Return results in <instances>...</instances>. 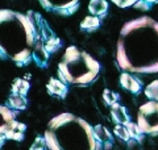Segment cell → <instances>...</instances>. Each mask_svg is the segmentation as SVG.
Returning a JSON list of instances; mask_svg holds the SVG:
<instances>
[{
	"instance_id": "19",
	"label": "cell",
	"mask_w": 158,
	"mask_h": 150,
	"mask_svg": "<svg viewBox=\"0 0 158 150\" xmlns=\"http://www.w3.org/2000/svg\"><path fill=\"white\" fill-rule=\"evenodd\" d=\"M44 45H45V49L48 50V53L50 54V53L57 52L58 48L61 46V40H59L58 37H56V36H53L50 38H48L46 42L44 44Z\"/></svg>"
},
{
	"instance_id": "7",
	"label": "cell",
	"mask_w": 158,
	"mask_h": 150,
	"mask_svg": "<svg viewBox=\"0 0 158 150\" xmlns=\"http://www.w3.org/2000/svg\"><path fill=\"white\" fill-rule=\"evenodd\" d=\"M25 131H27V125L23 123H19L16 120L9 124H2V127H0L2 144L4 142V138L13 140V141H23Z\"/></svg>"
},
{
	"instance_id": "21",
	"label": "cell",
	"mask_w": 158,
	"mask_h": 150,
	"mask_svg": "<svg viewBox=\"0 0 158 150\" xmlns=\"http://www.w3.org/2000/svg\"><path fill=\"white\" fill-rule=\"evenodd\" d=\"M113 133H115L120 140H123V141H129L132 138L131 134H129V131L127 129L125 125H116L115 129H113Z\"/></svg>"
},
{
	"instance_id": "8",
	"label": "cell",
	"mask_w": 158,
	"mask_h": 150,
	"mask_svg": "<svg viewBox=\"0 0 158 150\" xmlns=\"http://www.w3.org/2000/svg\"><path fill=\"white\" fill-rule=\"evenodd\" d=\"M94 134H95V138L99 144L100 148L104 149H110L112 145V134L110 133V131L103 127V125H95L94 127Z\"/></svg>"
},
{
	"instance_id": "11",
	"label": "cell",
	"mask_w": 158,
	"mask_h": 150,
	"mask_svg": "<svg viewBox=\"0 0 158 150\" xmlns=\"http://www.w3.org/2000/svg\"><path fill=\"white\" fill-rule=\"evenodd\" d=\"M120 84L123 88L129 91L131 94H138L141 91V83L138 82V79L133 78L128 73H123L120 75Z\"/></svg>"
},
{
	"instance_id": "16",
	"label": "cell",
	"mask_w": 158,
	"mask_h": 150,
	"mask_svg": "<svg viewBox=\"0 0 158 150\" xmlns=\"http://www.w3.org/2000/svg\"><path fill=\"white\" fill-rule=\"evenodd\" d=\"M29 87H31V84H29L28 81H25V79H21V78H17V79H15V82L12 84V94L25 96V95L28 94Z\"/></svg>"
},
{
	"instance_id": "18",
	"label": "cell",
	"mask_w": 158,
	"mask_h": 150,
	"mask_svg": "<svg viewBox=\"0 0 158 150\" xmlns=\"http://www.w3.org/2000/svg\"><path fill=\"white\" fill-rule=\"evenodd\" d=\"M145 95L153 102H158V79L153 81L150 84H148L145 88Z\"/></svg>"
},
{
	"instance_id": "3",
	"label": "cell",
	"mask_w": 158,
	"mask_h": 150,
	"mask_svg": "<svg viewBox=\"0 0 158 150\" xmlns=\"http://www.w3.org/2000/svg\"><path fill=\"white\" fill-rule=\"evenodd\" d=\"M45 140L50 150H100L94 134V127L73 113H61L53 117L45 131Z\"/></svg>"
},
{
	"instance_id": "22",
	"label": "cell",
	"mask_w": 158,
	"mask_h": 150,
	"mask_svg": "<svg viewBox=\"0 0 158 150\" xmlns=\"http://www.w3.org/2000/svg\"><path fill=\"white\" fill-rule=\"evenodd\" d=\"M103 99H104V102L108 104V106H115L118 100V96L117 94H115L113 91H110V90H104V92H103Z\"/></svg>"
},
{
	"instance_id": "1",
	"label": "cell",
	"mask_w": 158,
	"mask_h": 150,
	"mask_svg": "<svg viewBox=\"0 0 158 150\" xmlns=\"http://www.w3.org/2000/svg\"><path fill=\"white\" fill-rule=\"evenodd\" d=\"M117 65L125 71L153 74L158 71V23L138 17L120 32L116 52Z\"/></svg>"
},
{
	"instance_id": "15",
	"label": "cell",
	"mask_w": 158,
	"mask_h": 150,
	"mask_svg": "<svg viewBox=\"0 0 158 150\" xmlns=\"http://www.w3.org/2000/svg\"><path fill=\"white\" fill-rule=\"evenodd\" d=\"M7 104H8V107H11L12 109L23 111V109H25V108H27L28 102H27L25 96H21V95H15V94H12L11 96L8 98V100H7Z\"/></svg>"
},
{
	"instance_id": "24",
	"label": "cell",
	"mask_w": 158,
	"mask_h": 150,
	"mask_svg": "<svg viewBox=\"0 0 158 150\" xmlns=\"http://www.w3.org/2000/svg\"><path fill=\"white\" fill-rule=\"evenodd\" d=\"M138 2L140 0H112V3L116 4L118 8H128V7L136 6Z\"/></svg>"
},
{
	"instance_id": "14",
	"label": "cell",
	"mask_w": 158,
	"mask_h": 150,
	"mask_svg": "<svg viewBox=\"0 0 158 150\" xmlns=\"http://www.w3.org/2000/svg\"><path fill=\"white\" fill-rule=\"evenodd\" d=\"M99 27H100V19L96 16H87L81 23V29L83 32H88V33L98 31Z\"/></svg>"
},
{
	"instance_id": "9",
	"label": "cell",
	"mask_w": 158,
	"mask_h": 150,
	"mask_svg": "<svg viewBox=\"0 0 158 150\" xmlns=\"http://www.w3.org/2000/svg\"><path fill=\"white\" fill-rule=\"evenodd\" d=\"M46 90L50 95H54V96H58L61 99H65L69 91L66 83L62 82L59 78H50V81L46 84Z\"/></svg>"
},
{
	"instance_id": "12",
	"label": "cell",
	"mask_w": 158,
	"mask_h": 150,
	"mask_svg": "<svg viewBox=\"0 0 158 150\" xmlns=\"http://www.w3.org/2000/svg\"><path fill=\"white\" fill-rule=\"evenodd\" d=\"M111 117L117 125H127L128 123H131L129 115H128L125 107L120 106L118 103L111 107Z\"/></svg>"
},
{
	"instance_id": "25",
	"label": "cell",
	"mask_w": 158,
	"mask_h": 150,
	"mask_svg": "<svg viewBox=\"0 0 158 150\" xmlns=\"http://www.w3.org/2000/svg\"><path fill=\"white\" fill-rule=\"evenodd\" d=\"M135 7H136V8H140V9H145V11H146V9H149V8H150L149 4L145 3L144 0H140V2H138Z\"/></svg>"
},
{
	"instance_id": "4",
	"label": "cell",
	"mask_w": 158,
	"mask_h": 150,
	"mask_svg": "<svg viewBox=\"0 0 158 150\" xmlns=\"http://www.w3.org/2000/svg\"><path fill=\"white\" fill-rule=\"evenodd\" d=\"M100 73V65L90 54L75 46H69L58 63V78L69 84L86 86Z\"/></svg>"
},
{
	"instance_id": "26",
	"label": "cell",
	"mask_w": 158,
	"mask_h": 150,
	"mask_svg": "<svg viewBox=\"0 0 158 150\" xmlns=\"http://www.w3.org/2000/svg\"><path fill=\"white\" fill-rule=\"evenodd\" d=\"M145 3H148L149 6H152V4H154V3H158V0H144Z\"/></svg>"
},
{
	"instance_id": "2",
	"label": "cell",
	"mask_w": 158,
	"mask_h": 150,
	"mask_svg": "<svg viewBox=\"0 0 158 150\" xmlns=\"http://www.w3.org/2000/svg\"><path fill=\"white\" fill-rule=\"evenodd\" d=\"M36 42V32L27 15L11 9L0 11L2 58L12 59L17 66H25L33 59Z\"/></svg>"
},
{
	"instance_id": "13",
	"label": "cell",
	"mask_w": 158,
	"mask_h": 150,
	"mask_svg": "<svg viewBox=\"0 0 158 150\" xmlns=\"http://www.w3.org/2000/svg\"><path fill=\"white\" fill-rule=\"evenodd\" d=\"M88 11L92 13V16L103 17L107 15L108 3L106 0H91V2L88 3Z\"/></svg>"
},
{
	"instance_id": "6",
	"label": "cell",
	"mask_w": 158,
	"mask_h": 150,
	"mask_svg": "<svg viewBox=\"0 0 158 150\" xmlns=\"http://www.w3.org/2000/svg\"><path fill=\"white\" fill-rule=\"evenodd\" d=\"M38 2L48 11L56 12L62 16L73 15L79 7V0H38Z\"/></svg>"
},
{
	"instance_id": "10",
	"label": "cell",
	"mask_w": 158,
	"mask_h": 150,
	"mask_svg": "<svg viewBox=\"0 0 158 150\" xmlns=\"http://www.w3.org/2000/svg\"><path fill=\"white\" fill-rule=\"evenodd\" d=\"M33 61L36 62L37 66L40 67H46L48 62H49V53L48 50L45 49V45L41 40H38L34 45L33 49Z\"/></svg>"
},
{
	"instance_id": "20",
	"label": "cell",
	"mask_w": 158,
	"mask_h": 150,
	"mask_svg": "<svg viewBox=\"0 0 158 150\" xmlns=\"http://www.w3.org/2000/svg\"><path fill=\"white\" fill-rule=\"evenodd\" d=\"M0 115H2V119H3V124H9L15 121V112L6 106L0 107Z\"/></svg>"
},
{
	"instance_id": "5",
	"label": "cell",
	"mask_w": 158,
	"mask_h": 150,
	"mask_svg": "<svg viewBox=\"0 0 158 150\" xmlns=\"http://www.w3.org/2000/svg\"><path fill=\"white\" fill-rule=\"evenodd\" d=\"M137 125L144 134H158V102H148L138 108Z\"/></svg>"
},
{
	"instance_id": "23",
	"label": "cell",
	"mask_w": 158,
	"mask_h": 150,
	"mask_svg": "<svg viewBox=\"0 0 158 150\" xmlns=\"http://www.w3.org/2000/svg\"><path fill=\"white\" fill-rule=\"evenodd\" d=\"M46 148H48V144H46L45 137H37L33 141L31 150H45Z\"/></svg>"
},
{
	"instance_id": "17",
	"label": "cell",
	"mask_w": 158,
	"mask_h": 150,
	"mask_svg": "<svg viewBox=\"0 0 158 150\" xmlns=\"http://www.w3.org/2000/svg\"><path fill=\"white\" fill-rule=\"evenodd\" d=\"M125 127H127L128 131H129V134H131V137L133 140H136V141H138V142H141L142 140H144V133H142V131L140 129V127H138L137 124L128 123Z\"/></svg>"
}]
</instances>
